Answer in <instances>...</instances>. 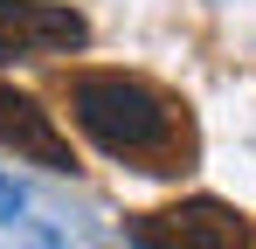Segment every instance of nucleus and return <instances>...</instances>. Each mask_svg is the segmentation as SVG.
Returning <instances> with one entry per match:
<instances>
[{"label":"nucleus","mask_w":256,"mask_h":249,"mask_svg":"<svg viewBox=\"0 0 256 249\" xmlns=\"http://www.w3.org/2000/svg\"><path fill=\"white\" fill-rule=\"evenodd\" d=\"M70 118L111 160H146V173H166L187 152V111L166 90L125 76V70H84V76H70Z\"/></svg>","instance_id":"nucleus-1"},{"label":"nucleus","mask_w":256,"mask_h":249,"mask_svg":"<svg viewBox=\"0 0 256 249\" xmlns=\"http://www.w3.org/2000/svg\"><path fill=\"white\" fill-rule=\"evenodd\" d=\"M90 21L62 0H0V62L7 56H56V48H84Z\"/></svg>","instance_id":"nucleus-2"},{"label":"nucleus","mask_w":256,"mask_h":249,"mask_svg":"<svg viewBox=\"0 0 256 249\" xmlns=\"http://www.w3.org/2000/svg\"><path fill=\"white\" fill-rule=\"evenodd\" d=\"M146 236L160 249H250V222H242L228 201H214V194H194V201L152 214Z\"/></svg>","instance_id":"nucleus-3"},{"label":"nucleus","mask_w":256,"mask_h":249,"mask_svg":"<svg viewBox=\"0 0 256 249\" xmlns=\"http://www.w3.org/2000/svg\"><path fill=\"white\" fill-rule=\"evenodd\" d=\"M0 146L21 152V160H35V166H48V173H76V152L56 132V118L28 90H14V83H0Z\"/></svg>","instance_id":"nucleus-4"},{"label":"nucleus","mask_w":256,"mask_h":249,"mask_svg":"<svg viewBox=\"0 0 256 249\" xmlns=\"http://www.w3.org/2000/svg\"><path fill=\"white\" fill-rule=\"evenodd\" d=\"M21 214H28V201H21V187H14V180H7V173H0V222H7V228H14V222H21Z\"/></svg>","instance_id":"nucleus-5"},{"label":"nucleus","mask_w":256,"mask_h":249,"mask_svg":"<svg viewBox=\"0 0 256 249\" xmlns=\"http://www.w3.org/2000/svg\"><path fill=\"white\" fill-rule=\"evenodd\" d=\"M132 249H160V242H152V236H146V228H138V236H132Z\"/></svg>","instance_id":"nucleus-6"}]
</instances>
